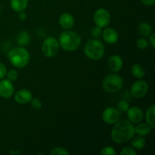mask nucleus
Listing matches in <instances>:
<instances>
[{
  "mask_svg": "<svg viewBox=\"0 0 155 155\" xmlns=\"http://www.w3.org/2000/svg\"><path fill=\"white\" fill-rule=\"evenodd\" d=\"M114 124L110 133V137L115 143H126L134 137L136 134L134 127L128 120H120Z\"/></svg>",
  "mask_w": 155,
  "mask_h": 155,
  "instance_id": "obj_1",
  "label": "nucleus"
},
{
  "mask_svg": "<svg viewBox=\"0 0 155 155\" xmlns=\"http://www.w3.org/2000/svg\"><path fill=\"white\" fill-rule=\"evenodd\" d=\"M58 42L60 47L64 51H74L80 48L81 37L76 32L71 30H64L59 36Z\"/></svg>",
  "mask_w": 155,
  "mask_h": 155,
  "instance_id": "obj_2",
  "label": "nucleus"
},
{
  "mask_svg": "<svg viewBox=\"0 0 155 155\" xmlns=\"http://www.w3.org/2000/svg\"><path fill=\"white\" fill-rule=\"evenodd\" d=\"M8 58L11 64L18 68L26 67L30 60V53L24 47H16L12 48L8 54Z\"/></svg>",
  "mask_w": 155,
  "mask_h": 155,
  "instance_id": "obj_3",
  "label": "nucleus"
},
{
  "mask_svg": "<svg viewBox=\"0 0 155 155\" xmlns=\"http://www.w3.org/2000/svg\"><path fill=\"white\" fill-rule=\"evenodd\" d=\"M84 53L90 60H101L104 54V46L98 39H91L85 45Z\"/></svg>",
  "mask_w": 155,
  "mask_h": 155,
  "instance_id": "obj_4",
  "label": "nucleus"
},
{
  "mask_svg": "<svg viewBox=\"0 0 155 155\" xmlns=\"http://www.w3.org/2000/svg\"><path fill=\"white\" fill-rule=\"evenodd\" d=\"M124 86V80L118 74H109L103 80L102 87L105 92L115 93L120 90Z\"/></svg>",
  "mask_w": 155,
  "mask_h": 155,
  "instance_id": "obj_5",
  "label": "nucleus"
},
{
  "mask_svg": "<svg viewBox=\"0 0 155 155\" xmlns=\"http://www.w3.org/2000/svg\"><path fill=\"white\" fill-rule=\"evenodd\" d=\"M59 49H60V45L58 41L52 36L47 37L42 43V54L47 58H52L57 55Z\"/></svg>",
  "mask_w": 155,
  "mask_h": 155,
  "instance_id": "obj_6",
  "label": "nucleus"
},
{
  "mask_svg": "<svg viewBox=\"0 0 155 155\" xmlns=\"http://www.w3.org/2000/svg\"><path fill=\"white\" fill-rule=\"evenodd\" d=\"M93 20L97 27L100 28H104L110 24V15L107 9L99 8L94 14Z\"/></svg>",
  "mask_w": 155,
  "mask_h": 155,
  "instance_id": "obj_7",
  "label": "nucleus"
},
{
  "mask_svg": "<svg viewBox=\"0 0 155 155\" xmlns=\"http://www.w3.org/2000/svg\"><path fill=\"white\" fill-rule=\"evenodd\" d=\"M149 86L145 80H139L134 82L131 87V94L134 98H141L148 92Z\"/></svg>",
  "mask_w": 155,
  "mask_h": 155,
  "instance_id": "obj_8",
  "label": "nucleus"
},
{
  "mask_svg": "<svg viewBox=\"0 0 155 155\" xmlns=\"http://www.w3.org/2000/svg\"><path fill=\"white\" fill-rule=\"evenodd\" d=\"M102 120L105 124H114L121 118V113L115 107H107L102 112Z\"/></svg>",
  "mask_w": 155,
  "mask_h": 155,
  "instance_id": "obj_9",
  "label": "nucleus"
},
{
  "mask_svg": "<svg viewBox=\"0 0 155 155\" xmlns=\"http://www.w3.org/2000/svg\"><path fill=\"white\" fill-rule=\"evenodd\" d=\"M15 93V86L12 81L8 79L0 80V96L4 98H8Z\"/></svg>",
  "mask_w": 155,
  "mask_h": 155,
  "instance_id": "obj_10",
  "label": "nucleus"
},
{
  "mask_svg": "<svg viewBox=\"0 0 155 155\" xmlns=\"http://www.w3.org/2000/svg\"><path fill=\"white\" fill-rule=\"evenodd\" d=\"M127 112L128 120L132 124H139L143 120V111L139 107H130Z\"/></svg>",
  "mask_w": 155,
  "mask_h": 155,
  "instance_id": "obj_11",
  "label": "nucleus"
},
{
  "mask_svg": "<svg viewBox=\"0 0 155 155\" xmlns=\"http://www.w3.org/2000/svg\"><path fill=\"white\" fill-rule=\"evenodd\" d=\"M32 98H33V93L27 89H20L15 95V100L17 103L21 104L30 102Z\"/></svg>",
  "mask_w": 155,
  "mask_h": 155,
  "instance_id": "obj_12",
  "label": "nucleus"
},
{
  "mask_svg": "<svg viewBox=\"0 0 155 155\" xmlns=\"http://www.w3.org/2000/svg\"><path fill=\"white\" fill-rule=\"evenodd\" d=\"M102 36L104 40L108 44H114L119 39V34L114 29L111 27H107L102 31Z\"/></svg>",
  "mask_w": 155,
  "mask_h": 155,
  "instance_id": "obj_13",
  "label": "nucleus"
},
{
  "mask_svg": "<svg viewBox=\"0 0 155 155\" xmlns=\"http://www.w3.org/2000/svg\"><path fill=\"white\" fill-rule=\"evenodd\" d=\"M107 64H108L109 68L113 72H119L123 68L124 61L120 56L117 55V54H114L109 58Z\"/></svg>",
  "mask_w": 155,
  "mask_h": 155,
  "instance_id": "obj_14",
  "label": "nucleus"
},
{
  "mask_svg": "<svg viewBox=\"0 0 155 155\" xmlns=\"http://www.w3.org/2000/svg\"><path fill=\"white\" fill-rule=\"evenodd\" d=\"M59 24L64 30H71L74 25V18L71 14L64 13L59 18Z\"/></svg>",
  "mask_w": 155,
  "mask_h": 155,
  "instance_id": "obj_15",
  "label": "nucleus"
},
{
  "mask_svg": "<svg viewBox=\"0 0 155 155\" xmlns=\"http://www.w3.org/2000/svg\"><path fill=\"white\" fill-rule=\"evenodd\" d=\"M28 0H11L10 5L12 10L16 12H24L28 6Z\"/></svg>",
  "mask_w": 155,
  "mask_h": 155,
  "instance_id": "obj_16",
  "label": "nucleus"
},
{
  "mask_svg": "<svg viewBox=\"0 0 155 155\" xmlns=\"http://www.w3.org/2000/svg\"><path fill=\"white\" fill-rule=\"evenodd\" d=\"M145 120L146 122L152 129L155 128V105L151 104L147 109L146 114H145Z\"/></svg>",
  "mask_w": 155,
  "mask_h": 155,
  "instance_id": "obj_17",
  "label": "nucleus"
},
{
  "mask_svg": "<svg viewBox=\"0 0 155 155\" xmlns=\"http://www.w3.org/2000/svg\"><path fill=\"white\" fill-rule=\"evenodd\" d=\"M135 129V133L140 136H146L150 134L151 131V127L148 125V124H139L134 127Z\"/></svg>",
  "mask_w": 155,
  "mask_h": 155,
  "instance_id": "obj_18",
  "label": "nucleus"
},
{
  "mask_svg": "<svg viewBox=\"0 0 155 155\" xmlns=\"http://www.w3.org/2000/svg\"><path fill=\"white\" fill-rule=\"evenodd\" d=\"M131 74L135 78H143L145 75V68L140 64H135L131 68Z\"/></svg>",
  "mask_w": 155,
  "mask_h": 155,
  "instance_id": "obj_19",
  "label": "nucleus"
},
{
  "mask_svg": "<svg viewBox=\"0 0 155 155\" xmlns=\"http://www.w3.org/2000/svg\"><path fill=\"white\" fill-rule=\"evenodd\" d=\"M30 35L25 30H22L20 32L17 36V42L21 46H25L30 43Z\"/></svg>",
  "mask_w": 155,
  "mask_h": 155,
  "instance_id": "obj_20",
  "label": "nucleus"
},
{
  "mask_svg": "<svg viewBox=\"0 0 155 155\" xmlns=\"http://www.w3.org/2000/svg\"><path fill=\"white\" fill-rule=\"evenodd\" d=\"M146 145V141L144 136H137V137L133 138L131 141V146L134 149L141 150L144 148Z\"/></svg>",
  "mask_w": 155,
  "mask_h": 155,
  "instance_id": "obj_21",
  "label": "nucleus"
},
{
  "mask_svg": "<svg viewBox=\"0 0 155 155\" xmlns=\"http://www.w3.org/2000/svg\"><path fill=\"white\" fill-rule=\"evenodd\" d=\"M139 32L142 36L149 37L150 35L152 33V27L148 23L142 22L139 25Z\"/></svg>",
  "mask_w": 155,
  "mask_h": 155,
  "instance_id": "obj_22",
  "label": "nucleus"
},
{
  "mask_svg": "<svg viewBox=\"0 0 155 155\" xmlns=\"http://www.w3.org/2000/svg\"><path fill=\"white\" fill-rule=\"evenodd\" d=\"M117 108L120 113H124V112H127L130 108V104H129L128 101H127L126 100H121L117 104Z\"/></svg>",
  "mask_w": 155,
  "mask_h": 155,
  "instance_id": "obj_23",
  "label": "nucleus"
},
{
  "mask_svg": "<svg viewBox=\"0 0 155 155\" xmlns=\"http://www.w3.org/2000/svg\"><path fill=\"white\" fill-rule=\"evenodd\" d=\"M51 155H68L69 152L65 149L64 148L62 147H56V148H53L50 152Z\"/></svg>",
  "mask_w": 155,
  "mask_h": 155,
  "instance_id": "obj_24",
  "label": "nucleus"
},
{
  "mask_svg": "<svg viewBox=\"0 0 155 155\" xmlns=\"http://www.w3.org/2000/svg\"><path fill=\"white\" fill-rule=\"evenodd\" d=\"M120 154V155H136L137 152L132 146H127L123 148Z\"/></svg>",
  "mask_w": 155,
  "mask_h": 155,
  "instance_id": "obj_25",
  "label": "nucleus"
},
{
  "mask_svg": "<svg viewBox=\"0 0 155 155\" xmlns=\"http://www.w3.org/2000/svg\"><path fill=\"white\" fill-rule=\"evenodd\" d=\"M100 154L101 155H116L117 152L113 147L106 146L104 148H103V149L101 150Z\"/></svg>",
  "mask_w": 155,
  "mask_h": 155,
  "instance_id": "obj_26",
  "label": "nucleus"
},
{
  "mask_svg": "<svg viewBox=\"0 0 155 155\" xmlns=\"http://www.w3.org/2000/svg\"><path fill=\"white\" fill-rule=\"evenodd\" d=\"M6 77H7V79L10 81L14 82L18 79V74L15 70H11L8 72H7V74H6Z\"/></svg>",
  "mask_w": 155,
  "mask_h": 155,
  "instance_id": "obj_27",
  "label": "nucleus"
},
{
  "mask_svg": "<svg viewBox=\"0 0 155 155\" xmlns=\"http://www.w3.org/2000/svg\"><path fill=\"white\" fill-rule=\"evenodd\" d=\"M148 41L145 39H144V38H140V39H138L137 42H136V46L139 48H140V49H145V48L148 47Z\"/></svg>",
  "mask_w": 155,
  "mask_h": 155,
  "instance_id": "obj_28",
  "label": "nucleus"
},
{
  "mask_svg": "<svg viewBox=\"0 0 155 155\" xmlns=\"http://www.w3.org/2000/svg\"><path fill=\"white\" fill-rule=\"evenodd\" d=\"M30 102V104H31V107H33L34 109H39L42 107V101L39 98H33Z\"/></svg>",
  "mask_w": 155,
  "mask_h": 155,
  "instance_id": "obj_29",
  "label": "nucleus"
},
{
  "mask_svg": "<svg viewBox=\"0 0 155 155\" xmlns=\"http://www.w3.org/2000/svg\"><path fill=\"white\" fill-rule=\"evenodd\" d=\"M102 34V30H101V28L98 27H94L92 30V36H93L94 38H99L100 36Z\"/></svg>",
  "mask_w": 155,
  "mask_h": 155,
  "instance_id": "obj_30",
  "label": "nucleus"
},
{
  "mask_svg": "<svg viewBox=\"0 0 155 155\" xmlns=\"http://www.w3.org/2000/svg\"><path fill=\"white\" fill-rule=\"evenodd\" d=\"M7 74V68L3 63L0 62V80H2L6 77Z\"/></svg>",
  "mask_w": 155,
  "mask_h": 155,
  "instance_id": "obj_31",
  "label": "nucleus"
},
{
  "mask_svg": "<svg viewBox=\"0 0 155 155\" xmlns=\"http://www.w3.org/2000/svg\"><path fill=\"white\" fill-rule=\"evenodd\" d=\"M141 2L147 6H151L155 3V0H141Z\"/></svg>",
  "mask_w": 155,
  "mask_h": 155,
  "instance_id": "obj_32",
  "label": "nucleus"
},
{
  "mask_svg": "<svg viewBox=\"0 0 155 155\" xmlns=\"http://www.w3.org/2000/svg\"><path fill=\"white\" fill-rule=\"evenodd\" d=\"M149 39H150V42H151V45L153 48L155 47V33H152L151 35L149 36Z\"/></svg>",
  "mask_w": 155,
  "mask_h": 155,
  "instance_id": "obj_33",
  "label": "nucleus"
},
{
  "mask_svg": "<svg viewBox=\"0 0 155 155\" xmlns=\"http://www.w3.org/2000/svg\"><path fill=\"white\" fill-rule=\"evenodd\" d=\"M18 18H19L21 21H24V20H26V18H27V14L24 12H18Z\"/></svg>",
  "mask_w": 155,
  "mask_h": 155,
  "instance_id": "obj_34",
  "label": "nucleus"
},
{
  "mask_svg": "<svg viewBox=\"0 0 155 155\" xmlns=\"http://www.w3.org/2000/svg\"><path fill=\"white\" fill-rule=\"evenodd\" d=\"M0 13H1V8H0Z\"/></svg>",
  "mask_w": 155,
  "mask_h": 155,
  "instance_id": "obj_35",
  "label": "nucleus"
}]
</instances>
